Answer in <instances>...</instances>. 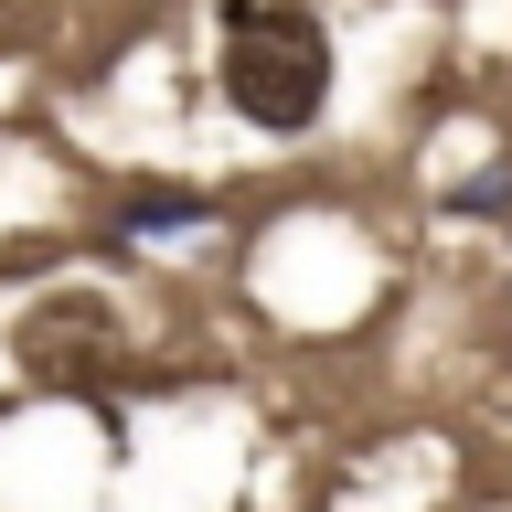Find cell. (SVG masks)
Segmentation results:
<instances>
[{
  "instance_id": "6da1fadb",
  "label": "cell",
  "mask_w": 512,
  "mask_h": 512,
  "mask_svg": "<svg viewBox=\"0 0 512 512\" xmlns=\"http://www.w3.org/2000/svg\"><path fill=\"white\" fill-rule=\"evenodd\" d=\"M214 86L267 139H310L331 118V32L310 0H224L214 22Z\"/></svg>"
},
{
  "instance_id": "7a4b0ae2",
  "label": "cell",
  "mask_w": 512,
  "mask_h": 512,
  "mask_svg": "<svg viewBox=\"0 0 512 512\" xmlns=\"http://www.w3.org/2000/svg\"><path fill=\"white\" fill-rule=\"evenodd\" d=\"M11 352H22L32 384H54V395H107L128 363V320L96 299V288H54V299H32L11 320Z\"/></svg>"
},
{
  "instance_id": "3957f363",
  "label": "cell",
  "mask_w": 512,
  "mask_h": 512,
  "mask_svg": "<svg viewBox=\"0 0 512 512\" xmlns=\"http://www.w3.org/2000/svg\"><path fill=\"white\" fill-rule=\"evenodd\" d=\"M118 224H192L182 192H139V203H118Z\"/></svg>"
}]
</instances>
